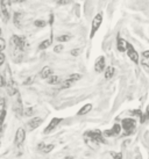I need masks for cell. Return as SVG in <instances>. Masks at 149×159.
<instances>
[{"label": "cell", "instance_id": "15", "mask_svg": "<svg viewBox=\"0 0 149 159\" xmlns=\"http://www.w3.org/2000/svg\"><path fill=\"white\" fill-rule=\"evenodd\" d=\"M91 109H92V105H91V103H88V105H85V106L82 107V108L78 111L77 114L78 115H85V114H88Z\"/></svg>", "mask_w": 149, "mask_h": 159}, {"label": "cell", "instance_id": "17", "mask_svg": "<svg viewBox=\"0 0 149 159\" xmlns=\"http://www.w3.org/2000/svg\"><path fill=\"white\" fill-rule=\"evenodd\" d=\"M21 16H22V14L19 13V12L14 14V25H15L17 27H19V28L21 27V23H20V21H21V20H20V18H21Z\"/></svg>", "mask_w": 149, "mask_h": 159}, {"label": "cell", "instance_id": "6", "mask_svg": "<svg viewBox=\"0 0 149 159\" xmlns=\"http://www.w3.org/2000/svg\"><path fill=\"white\" fill-rule=\"evenodd\" d=\"M25 138H26V131L23 128H19L17 134H15V145L18 148H21L23 142H25Z\"/></svg>", "mask_w": 149, "mask_h": 159}, {"label": "cell", "instance_id": "12", "mask_svg": "<svg viewBox=\"0 0 149 159\" xmlns=\"http://www.w3.org/2000/svg\"><path fill=\"white\" fill-rule=\"evenodd\" d=\"M51 75H53V70H51L50 66H44L42 69V71L40 72V77L42 79H49Z\"/></svg>", "mask_w": 149, "mask_h": 159}, {"label": "cell", "instance_id": "33", "mask_svg": "<svg viewBox=\"0 0 149 159\" xmlns=\"http://www.w3.org/2000/svg\"><path fill=\"white\" fill-rule=\"evenodd\" d=\"M114 159H123V155L119 152V153H117V155H114Z\"/></svg>", "mask_w": 149, "mask_h": 159}, {"label": "cell", "instance_id": "37", "mask_svg": "<svg viewBox=\"0 0 149 159\" xmlns=\"http://www.w3.org/2000/svg\"><path fill=\"white\" fill-rule=\"evenodd\" d=\"M0 35H1V29H0Z\"/></svg>", "mask_w": 149, "mask_h": 159}, {"label": "cell", "instance_id": "25", "mask_svg": "<svg viewBox=\"0 0 149 159\" xmlns=\"http://www.w3.org/2000/svg\"><path fill=\"white\" fill-rule=\"evenodd\" d=\"M34 26L35 27H44L46 26V22H44L43 20H36L35 22H34Z\"/></svg>", "mask_w": 149, "mask_h": 159}, {"label": "cell", "instance_id": "4", "mask_svg": "<svg viewBox=\"0 0 149 159\" xmlns=\"http://www.w3.org/2000/svg\"><path fill=\"white\" fill-rule=\"evenodd\" d=\"M121 128L125 130L126 135L133 134V131L135 130V120L134 119H125L121 122Z\"/></svg>", "mask_w": 149, "mask_h": 159}, {"label": "cell", "instance_id": "36", "mask_svg": "<svg viewBox=\"0 0 149 159\" xmlns=\"http://www.w3.org/2000/svg\"><path fill=\"white\" fill-rule=\"evenodd\" d=\"M143 57H149V50H147V51H143Z\"/></svg>", "mask_w": 149, "mask_h": 159}, {"label": "cell", "instance_id": "35", "mask_svg": "<svg viewBox=\"0 0 149 159\" xmlns=\"http://www.w3.org/2000/svg\"><path fill=\"white\" fill-rule=\"evenodd\" d=\"M31 81H33V78H28V79H27L26 81L23 83V84H25V85H28L29 83H31Z\"/></svg>", "mask_w": 149, "mask_h": 159}, {"label": "cell", "instance_id": "24", "mask_svg": "<svg viewBox=\"0 0 149 159\" xmlns=\"http://www.w3.org/2000/svg\"><path fill=\"white\" fill-rule=\"evenodd\" d=\"M70 39H71V36H69V35H62V36H60L57 40L60 41V42H68V41H70Z\"/></svg>", "mask_w": 149, "mask_h": 159}, {"label": "cell", "instance_id": "11", "mask_svg": "<svg viewBox=\"0 0 149 159\" xmlns=\"http://www.w3.org/2000/svg\"><path fill=\"white\" fill-rule=\"evenodd\" d=\"M127 47H128L127 42L119 36L118 40H117V48H118L119 51H120V52H125V51H127Z\"/></svg>", "mask_w": 149, "mask_h": 159}, {"label": "cell", "instance_id": "29", "mask_svg": "<svg viewBox=\"0 0 149 159\" xmlns=\"http://www.w3.org/2000/svg\"><path fill=\"white\" fill-rule=\"evenodd\" d=\"M5 47H6V43H5V41L2 40V39H0V52L4 50Z\"/></svg>", "mask_w": 149, "mask_h": 159}, {"label": "cell", "instance_id": "13", "mask_svg": "<svg viewBox=\"0 0 149 159\" xmlns=\"http://www.w3.org/2000/svg\"><path fill=\"white\" fill-rule=\"evenodd\" d=\"M41 123H42V119H40V117H34L31 121L28 122V127H29L31 130H34V129H36L37 127H40Z\"/></svg>", "mask_w": 149, "mask_h": 159}, {"label": "cell", "instance_id": "27", "mask_svg": "<svg viewBox=\"0 0 149 159\" xmlns=\"http://www.w3.org/2000/svg\"><path fill=\"white\" fill-rule=\"evenodd\" d=\"M62 50H63V45L62 44H58V45H56V47H55V49H54V51H55V52H61Z\"/></svg>", "mask_w": 149, "mask_h": 159}, {"label": "cell", "instance_id": "31", "mask_svg": "<svg viewBox=\"0 0 149 159\" xmlns=\"http://www.w3.org/2000/svg\"><path fill=\"white\" fill-rule=\"evenodd\" d=\"M4 62H5V55L0 52V66L4 64Z\"/></svg>", "mask_w": 149, "mask_h": 159}, {"label": "cell", "instance_id": "23", "mask_svg": "<svg viewBox=\"0 0 149 159\" xmlns=\"http://www.w3.org/2000/svg\"><path fill=\"white\" fill-rule=\"evenodd\" d=\"M80 77H82V75H78V73H74V75H71L70 77H69V78H68V79H70L71 81H74V83H76V81H77V80H79V79H80Z\"/></svg>", "mask_w": 149, "mask_h": 159}, {"label": "cell", "instance_id": "7", "mask_svg": "<svg viewBox=\"0 0 149 159\" xmlns=\"http://www.w3.org/2000/svg\"><path fill=\"white\" fill-rule=\"evenodd\" d=\"M120 130H121V124L115 123L113 125V128L108 129V130H106V131L103 134V135H105V136H107V137L117 136V135H119V134H120Z\"/></svg>", "mask_w": 149, "mask_h": 159}, {"label": "cell", "instance_id": "16", "mask_svg": "<svg viewBox=\"0 0 149 159\" xmlns=\"http://www.w3.org/2000/svg\"><path fill=\"white\" fill-rule=\"evenodd\" d=\"M114 72H115V69L113 66H107L105 71V78L106 79H111L114 75Z\"/></svg>", "mask_w": 149, "mask_h": 159}, {"label": "cell", "instance_id": "5", "mask_svg": "<svg viewBox=\"0 0 149 159\" xmlns=\"http://www.w3.org/2000/svg\"><path fill=\"white\" fill-rule=\"evenodd\" d=\"M101 22H103V14L99 13L97 14L96 16L93 18L92 20V27H91V34H90V39H93L94 37V34H96L98 29L100 28Z\"/></svg>", "mask_w": 149, "mask_h": 159}, {"label": "cell", "instance_id": "34", "mask_svg": "<svg viewBox=\"0 0 149 159\" xmlns=\"http://www.w3.org/2000/svg\"><path fill=\"white\" fill-rule=\"evenodd\" d=\"M4 86V78H2V75H0V87H2Z\"/></svg>", "mask_w": 149, "mask_h": 159}, {"label": "cell", "instance_id": "2", "mask_svg": "<svg viewBox=\"0 0 149 159\" xmlns=\"http://www.w3.org/2000/svg\"><path fill=\"white\" fill-rule=\"evenodd\" d=\"M84 138L86 142H94V143H105L104 135L99 130H91L84 134Z\"/></svg>", "mask_w": 149, "mask_h": 159}, {"label": "cell", "instance_id": "8", "mask_svg": "<svg viewBox=\"0 0 149 159\" xmlns=\"http://www.w3.org/2000/svg\"><path fill=\"white\" fill-rule=\"evenodd\" d=\"M127 55L128 57L131 58V61H133L134 63L139 62V53L136 52L135 49L133 48V45L129 44V43H128V47H127Z\"/></svg>", "mask_w": 149, "mask_h": 159}, {"label": "cell", "instance_id": "9", "mask_svg": "<svg viewBox=\"0 0 149 159\" xmlns=\"http://www.w3.org/2000/svg\"><path fill=\"white\" fill-rule=\"evenodd\" d=\"M104 69H105V58H104V56H100V57L97 58L96 63H94V70L99 73V72H103Z\"/></svg>", "mask_w": 149, "mask_h": 159}, {"label": "cell", "instance_id": "1", "mask_svg": "<svg viewBox=\"0 0 149 159\" xmlns=\"http://www.w3.org/2000/svg\"><path fill=\"white\" fill-rule=\"evenodd\" d=\"M11 43H12V47H13L17 51H25L26 48L28 47V43H27V41L25 37H22V36H18V35H13L11 37Z\"/></svg>", "mask_w": 149, "mask_h": 159}, {"label": "cell", "instance_id": "19", "mask_svg": "<svg viewBox=\"0 0 149 159\" xmlns=\"http://www.w3.org/2000/svg\"><path fill=\"white\" fill-rule=\"evenodd\" d=\"M149 120V105L148 107H147V109H146V111L142 114V117H141V122H146V121H148Z\"/></svg>", "mask_w": 149, "mask_h": 159}, {"label": "cell", "instance_id": "3", "mask_svg": "<svg viewBox=\"0 0 149 159\" xmlns=\"http://www.w3.org/2000/svg\"><path fill=\"white\" fill-rule=\"evenodd\" d=\"M0 12L2 14V19L5 22H7L11 16V2L7 0H2L0 2Z\"/></svg>", "mask_w": 149, "mask_h": 159}, {"label": "cell", "instance_id": "22", "mask_svg": "<svg viewBox=\"0 0 149 159\" xmlns=\"http://www.w3.org/2000/svg\"><path fill=\"white\" fill-rule=\"evenodd\" d=\"M58 81H60V78H58L57 75H51V77L48 79V83H49V84H51V85L57 84Z\"/></svg>", "mask_w": 149, "mask_h": 159}, {"label": "cell", "instance_id": "28", "mask_svg": "<svg viewBox=\"0 0 149 159\" xmlns=\"http://www.w3.org/2000/svg\"><path fill=\"white\" fill-rule=\"evenodd\" d=\"M33 114V109L31 108H28L26 111H23V115H26V116H31Z\"/></svg>", "mask_w": 149, "mask_h": 159}, {"label": "cell", "instance_id": "18", "mask_svg": "<svg viewBox=\"0 0 149 159\" xmlns=\"http://www.w3.org/2000/svg\"><path fill=\"white\" fill-rule=\"evenodd\" d=\"M50 44H51V40H50V39H48V40L43 41V42L39 45V48L41 49V50H44V49L49 48V45H50Z\"/></svg>", "mask_w": 149, "mask_h": 159}, {"label": "cell", "instance_id": "14", "mask_svg": "<svg viewBox=\"0 0 149 159\" xmlns=\"http://www.w3.org/2000/svg\"><path fill=\"white\" fill-rule=\"evenodd\" d=\"M54 148H55L54 144H48V145H44L43 143L39 144V149L41 151H43L44 153H49V152H51V151L54 150Z\"/></svg>", "mask_w": 149, "mask_h": 159}, {"label": "cell", "instance_id": "30", "mask_svg": "<svg viewBox=\"0 0 149 159\" xmlns=\"http://www.w3.org/2000/svg\"><path fill=\"white\" fill-rule=\"evenodd\" d=\"M79 53H80V50H79V49H74V50L71 51V55H72V56H78Z\"/></svg>", "mask_w": 149, "mask_h": 159}, {"label": "cell", "instance_id": "10", "mask_svg": "<svg viewBox=\"0 0 149 159\" xmlns=\"http://www.w3.org/2000/svg\"><path fill=\"white\" fill-rule=\"evenodd\" d=\"M60 122H61V119H58V117H54L51 121H50V123L47 125V128L44 129V134H49L51 133L54 129L56 128L57 125L60 124Z\"/></svg>", "mask_w": 149, "mask_h": 159}, {"label": "cell", "instance_id": "26", "mask_svg": "<svg viewBox=\"0 0 149 159\" xmlns=\"http://www.w3.org/2000/svg\"><path fill=\"white\" fill-rule=\"evenodd\" d=\"M142 65L143 66H147L149 67V57H143V59H142Z\"/></svg>", "mask_w": 149, "mask_h": 159}, {"label": "cell", "instance_id": "21", "mask_svg": "<svg viewBox=\"0 0 149 159\" xmlns=\"http://www.w3.org/2000/svg\"><path fill=\"white\" fill-rule=\"evenodd\" d=\"M72 84H74V81H71L70 79H66L65 81H63V83H62L61 89H68V87H70Z\"/></svg>", "mask_w": 149, "mask_h": 159}, {"label": "cell", "instance_id": "20", "mask_svg": "<svg viewBox=\"0 0 149 159\" xmlns=\"http://www.w3.org/2000/svg\"><path fill=\"white\" fill-rule=\"evenodd\" d=\"M5 109H6V102H5V100L2 98H0V115L6 111Z\"/></svg>", "mask_w": 149, "mask_h": 159}, {"label": "cell", "instance_id": "32", "mask_svg": "<svg viewBox=\"0 0 149 159\" xmlns=\"http://www.w3.org/2000/svg\"><path fill=\"white\" fill-rule=\"evenodd\" d=\"M70 2L69 0H62V1H57V4H60V5H68Z\"/></svg>", "mask_w": 149, "mask_h": 159}]
</instances>
